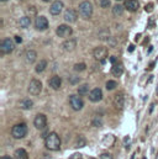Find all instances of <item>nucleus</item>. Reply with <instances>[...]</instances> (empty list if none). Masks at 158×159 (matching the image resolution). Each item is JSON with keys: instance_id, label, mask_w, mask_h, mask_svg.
Masks as SVG:
<instances>
[{"instance_id": "14", "label": "nucleus", "mask_w": 158, "mask_h": 159, "mask_svg": "<svg viewBox=\"0 0 158 159\" xmlns=\"http://www.w3.org/2000/svg\"><path fill=\"white\" fill-rule=\"evenodd\" d=\"M138 7H140L138 0H126V1H125V9H127V10L131 11V12L137 11Z\"/></svg>"}, {"instance_id": "26", "label": "nucleus", "mask_w": 158, "mask_h": 159, "mask_svg": "<svg viewBox=\"0 0 158 159\" xmlns=\"http://www.w3.org/2000/svg\"><path fill=\"white\" fill-rule=\"evenodd\" d=\"M110 37V32H109V30H106V29H104L103 31H100V34H99V39L100 40H108Z\"/></svg>"}, {"instance_id": "35", "label": "nucleus", "mask_w": 158, "mask_h": 159, "mask_svg": "<svg viewBox=\"0 0 158 159\" xmlns=\"http://www.w3.org/2000/svg\"><path fill=\"white\" fill-rule=\"evenodd\" d=\"M69 159H83V157H81V154H80V153H74V154H72V156H71V158Z\"/></svg>"}, {"instance_id": "23", "label": "nucleus", "mask_w": 158, "mask_h": 159, "mask_svg": "<svg viewBox=\"0 0 158 159\" xmlns=\"http://www.w3.org/2000/svg\"><path fill=\"white\" fill-rule=\"evenodd\" d=\"M19 24H20V27H22V29H27V27L31 25V19H30L29 16H24V17L20 19Z\"/></svg>"}, {"instance_id": "3", "label": "nucleus", "mask_w": 158, "mask_h": 159, "mask_svg": "<svg viewBox=\"0 0 158 159\" xmlns=\"http://www.w3.org/2000/svg\"><path fill=\"white\" fill-rule=\"evenodd\" d=\"M93 4L90 1H83L79 4V15L83 19H90L93 15Z\"/></svg>"}, {"instance_id": "31", "label": "nucleus", "mask_w": 158, "mask_h": 159, "mask_svg": "<svg viewBox=\"0 0 158 159\" xmlns=\"http://www.w3.org/2000/svg\"><path fill=\"white\" fill-rule=\"evenodd\" d=\"M106 42L109 43V46H110V47H115V46H116V43H118L116 39H115V37H111V36L106 40Z\"/></svg>"}, {"instance_id": "28", "label": "nucleus", "mask_w": 158, "mask_h": 159, "mask_svg": "<svg viewBox=\"0 0 158 159\" xmlns=\"http://www.w3.org/2000/svg\"><path fill=\"white\" fill-rule=\"evenodd\" d=\"M116 86H118V83H116L115 80H109V81H106V89H108V90H114V89H116Z\"/></svg>"}, {"instance_id": "44", "label": "nucleus", "mask_w": 158, "mask_h": 159, "mask_svg": "<svg viewBox=\"0 0 158 159\" xmlns=\"http://www.w3.org/2000/svg\"><path fill=\"white\" fill-rule=\"evenodd\" d=\"M157 94H158V86H157Z\"/></svg>"}, {"instance_id": "1", "label": "nucleus", "mask_w": 158, "mask_h": 159, "mask_svg": "<svg viewBox=\"0 0 158 159\" xmlns=\"http://www.w3.org/2000/svg\"><path fill=\"white\" fill-rule=\"evenodd\" d=\"M44 146L49 151H58L61 148V138L56 132H51L44 138Z\"/></svg>"}, {"instance_id": "20", "label": "nucleus", "mask_w": 158, "mask_h": 159, "mask_svg": "<svg viewBox=\"0 0 158 159\" xmlns=\"http://www.w3.org/2000/svg\"><path fill=\"white\" fill-rule=\"evenodd\" d=\"M14 158L15 159H29V154H27V152H26L25 149L19 148V149L15 151V153H14Z\"/></svg>"}, {"instance_id": "40", "label": "nucleus", "mask_w": 158, "mask_h": 159, "mask_svg": "<svg viewBox=\"0 0 158 159\" xmlns=\"http://www.w3.org/2000/svg\"><path fill=\"white\" fill-rule=\"evenodd\" d=\"M0 159H15V158H11L9 156H2V157H0Z\"/></svg>"}, {"instance_id": "4", "label": "nucleus", "mask_w": 158, "mask_h": 159, "mask_svg": "<svg viewBox=\"0 0 158 159\" xmlns=\"http://www.w3.org/2000/svg\"><path fill=\"white\" fill-rule=\"evenodd\" d=\"M15 49V41L11 39H4L0 43V52L2 54H10Z\"/></svg>"}, {"instance_id": "41", "label": "nucleus", "mask_w": 158, "mask_h": 159, "mask_svg": "<svg viewBox=\"0 0 158 159\" xmlns=\"http://www.w3.org/2000/svg\"><path fill=\"white\" fill-rule=\"evenodd\" d=\"M133 49H135V46H130V47H128V52H132Z\"/></svg>"}, {"instance_id": "33", "label": "nucleus", "mask_w": 158, "mask_h": 159, "mask_svg": "<svg viewBox=\"0 0 158 159\" xmlns=\"http://www.w3.org/2000/svg\"><path fill=\"white\" fill-rule=\"evenodd\" d=\"M101 125H103V121H101V119H98V117L93 119V126H95V127H100Z\"/></svg>"}, {"instance_id": "5", "label": "nucleus", "mask_w": 158, "mask_h": 159, "mask_svg": "<svg viewBox=\"0 0 158 159\" xmlns=\"http://www.w3.org/2000/svg\"><path fill=\"white\" fill-rule=\"evenodd\" d=\"M93 56L96 61L99 62H105V58L108 57V48L104 46H99L96 48H94L93 51Z\"/></svg>"}, {"instance_id": "32", "label": "nucleus", "mask_w": 158, "mask_h": 159, "mask_svg": "<svg viewBox=\"0 0 158 159\" xmlns=\"http://www.w3.org/2000/svg\"><path fill=\"white\" fill-rule=\"evenodd\" d=\"M78 143L76 144V148H81V147H84L86 143H85V139L84 138H78V141H77Z\"/></svg>"}, {"instance_id": "7", "label": "nucleus", "mask_w": 158, "mask_h": 159, "mask_svg": "<svg viewBox=\"0 0 158 159\" xmlns=\"http://www.w3.org/2000/svg\"><path fill=\"white\" fill-rule=\"evenodd\" d=\"M56 34H57L58 37L67 39V37H69L73 34V30H72V27L69 25H59L56 29Z\"/></svg>"}, {"instance_id": "18", "label": "nucleus", "mask_w": 158, "mask_h": 159, "mask_svg": "<svg viewBox=\"0 0 158 159\" xmlns=\"http://www.w3.org/2000/svg\"><path fill=\"white\" fill-rule=\"evenodd\" d=\"M114 104H115L116 109H118V110H122V109H123V105H125V96H123V94L120 93V94H116V95H115Z\"/></svg>"}, {"instance_id": "42", "label": "nucleus", "mask_w": 158, "mask_h": 159, "mask_svg": "<svg viewBox=\"0 0 158 159\" xmlns=\"http://www.w3.org/2000/svg\"><path fill=\"white\" fill-rule=\"evenodd\" d=\"M42 1H44V2H49V1H52V0H42Z\"/></svg>"}, {"instance_id": "16", "label": "nucleus", "mask_w": 158, "mask_h": 159, "mask_svg": "<svg viewBox=\"0 0 158 159\" xmlns=\"http://www.w3.org/2000/svg\"><path fill=\"white\" fill-rule=\"evenodd\" d=\"M76 47H77V41L76 40H67L62 43V48L66 52H72L76 49Z\"/></svg>"}, {"instance_id": "47", "label": "nucleus", "mask_w": 158, "mask_h": 159, "mask_svg": "<svg viewBox=\"0 0 158 159\" xmlns=\"http://www.w3.org/2000/svg\"><path fill=\"white\" fill-rule=\"evenodd\" d=\"M143 159H146V158H143Z\"/></svg>"}, {"instance_id": "27", "label": "nucleus", "mask_w": 158, "mask_h": 159, "mask_svg": "<svg viewBox=\"0 0 158 159\" xmlns=\"http://www.w3.org/2000/svg\"><path fill=\"white\" fill-rule=\"evenodd\" d=\"M86 69V66H85V63H83V62H80V63H77V64H74V70L76 72H84Z\"/></svg>"}, {"instance_id": "6", "label": "nucleus", "mask_w": 158, "mask_h": 159, "mask_svg": "<svg viewBox=\"0 0 158 159\" xmlns=\"http://www.w3.org/2000/svg\"><path fill=\"white\" fill-rule=\"evenodd\" d=\"M69 104H71L72 109L76 110V111L81 110L83 106H84V101H83V99H81V96L79 94L78 95H71L69 96Z\"/></svg>"}, {"instance_id": "13", "label": "nucleus", "mask_w": 158, "mask_h": 159, "mask_svg": "<svg viewBox=\"0 0 158 159\" xmlns=\"http://www.w3.org/2000/svg\"><path fill=\"white\" fill-rule=\"evenodd\" d=\"M64 20L67 21V22H69V24H73V22H76L77 21V19H78V14L76 12V10H73V9H67L66 10V12H64Z\"/></svg>"}, {"instance_id": "2", "label": "nucleus", "mask_w": 158, "mask_h": 159, "mask_svg": "<svg viewBox=\"0 0 158 159\" xmlns=\"http://www.w3.org/2000/svg\"><path fill=\"white\" fill-rule=\"evenodd\" d=\"M27 132H29V129H27L26 123H17V125L12 126V128H11V136L16 139L24 138L27 134Z\"/></svg>"}, {"instance_id": "8", "label": "nucleus", "mask_w": 158, "mask_h": 159, "mask_svg": "<svg viewBox=\"0 0 158 159\" xmlns=\"http://www.w3.org/2000/svg\"><path fill=\"white\" fill-rule=\"evenodd\" d=\"M42 91V83L37 79H32L29 84V93L34 96H37Z\"/></svg>"}, {"instance_id": "9", "label": "nucleus", "mask_w": 158, "mask_h": 159, "mask_svg": "<svg viewBox=\"0 0 158 159\" xmlns=\"http://www.w3.org/2000/svg\"><path fill=\"white\" fill-rule=\"evenodd\" d=\"M35 27L39 31H44L48 29V20L44 16H37L35 20Z\"/></svg>"}, {"instance_id": "46", "label": "nucleus", "mask_w": 158, "mask_h": 159, "mask_svg": "<svg viewBox=\"0 0 158 159\" xmlns=\"http://www.w3.org/2000/svg\"><path fill=\"white\" fill-rule=\"evenodd\" d=\"M118 1H122V0H118Z\"/></svg>"}, {"instance_id": "24", "label": "nucleus", "mask_w": 158, "mask_h": 159, "mask_svg": "<svg viewBox=\"0 0 158 159\" xmlns=\"http://www.w3.org/2000/svg\"><path fill=\"white\" fill-rule=\"evenodd\" d=\"M123 9H125V6H122V5H120V4H116V5L113 7V14H114L115 16H121V15L123 14Z\"/></svg>"}, {"instance_id": "15", "label": "nucleus", "mask_w": 158, "mask_h": 159, "mask_svg": "<svg viewBox=\"0 0 158 159\" xmlns=\"http://www.w3.org/2000/svg\"><path fill=\"white\" fill-rule=\"evenodd\" d=\"M48 85L49 88H52L53 90H58L62 86V79L58 75H53L51 79L48 80Z\"/></svg>"}, {"instance_id": "12", "label": "nucleus", "mask_w": 158, "mask_h": 159, "mask_svg": "<svg viewBox=\"0 0 158 159\" xmlns=\"http://www.w3.org/2000/svg\"><path fill=\"white\" fill-rule=\"evenodd\" d=\"M63 7H64V4H63L62 1H54V2L51 5V7H49V12H51V15H53V16L59 15V14L62 12Z\"/></svg>"}, {"instance_id": "17", "label": "nucleus", "mask_w": 158, "mask_h": 159, "mask_svg": "<svg viewBox=\"0 0 158 159\" xmlns=\"http://www.w3.org/2000/svg\"><path fill=\"white\" fill-rule=\"evenodd\" d=\"M122 73H123V66H122V63H120V62L115 63L114 67L111 68V74H113L114 77L118 78V77L122 75Z\"/></svg>"}, {"instance_id": "21", "label": "nucleus", "mask_w": 158, "mask_h": 159, "mask_svg": "<svg viewBox=\"0 0 158 159\" xmlns=\"http://www.w3.org/2000/svg\"><path fill=\"white\" fill-rule=\"evenodd\" d=\"M19 106H20V109H22V110H30V109L34 106V102H32L31 100H29V99H25V100L20 101Z\"/></svg>"}, {"instance_id": "10", "label": "nucleus", "mask_w": 158, "mask_h": 159, "mask_svg": "<svg viewBox=\"0 0 158 159\" xmlns=\"http://www.w3.org/2000/svg\"><path fill=\"white\" fill-rule=\"evenodd\" d=\"M34 125H35V127H36L37 129H43V128H46V126H47V117H46L43 114L36 115V117L34 120Z\"/></svg>"}, {"instance_id": "22", "label": "nucleus", "mask_w": 158, "mask_h": 159, "mask_svg": "<svg viewBox=\"0 0 158 159\" xmlns=\"http://www.w3.org/2000/svg\"><path fill=\"white\" fill-rule=\"evenodd\" d=\"M47 68V61H44V59H42V61H40L39 63L36 64V68H35V70H36V73H42V72H44V69Z\"/></svg>"}, {"instance_id": "11", "label": "nucleus", "mask_w": 158, "mask_h": 159, "mask_svg": "<svg viewBox=\"0 0 158 159\" xmlns=\"http://www.w3.org/2000/svg\"><path fill=\"white\" fill-rule=\"evenodd\" d=\"M88 96H89V100H90L91 102H98V101H100V100L103 99V91H101V89L95 88V89H93V90L88 94Z\"/></svg>"}, {"instance_id": "37", "label": "nucleus", "mask_w": 158, "mask_h": 159, "mask_svg": "<svg viewBox=\"0 0 158 159\" xmlns=\"http://www.w3.org/2000/svg\"><path fill=\"white\" fill-rule=\"evenodd\" d=\"M14 41H15V43H21V42H22V39H21L20 36H15Z\"/></svg>"}, {"instance_id": "39", "label": "nucleus", "mask_w": 158, "mask_h": 159, "mask_svg": "<svg viewBox=\"0 0 158 159\" xmlns=\"http://www.w3.org/2000/svg\"><path fill=\"white\" fill-rule=\"evenodd\" d=\"M110 62H111V63H114V64H115V63H118V61H116V58H115V57H111V58H110Z\"/></svg>"}, {"instance_id": "30", "label": "nucleus", "mask_w": 158, "mask_h": 159, "mask_svg": "<svg viewBox=\"0 0 158 159\" xmlns=\"http://www.w3.org/2000/svg\"><path fill=\"white\" fill-rule=\"evenodd\" d=\"M110 4H111V2H110V0H100V1H99V5H100L103 9L109 7V6H110Z\"/></svg>"}, {"instance_id": "38", "label": "nucleus", "mask_w": 158, "mask_h": 159, "mask_svg": "<svg viewBox=\"0 0 158 159\" xmlns=\"http://www.w3.org/2000/svg\"><path fill=\"white\" fill-rule=\"evenodd\" d=\"M127 143L130 144V137H128V136L125 137V146H127Z\"/></svg>"}, {"instance_id": "19", "label": "nucleus", "mask_w": 158, "mask_h": 159, "mask_svg": "<svg viewBox=\"0 0 158 159\" xmlns=\"http://www.w3.org/2000/svg\"><path fill=\"white\" fill-rule=\"evenodd\" d=\"M36 58H37V53H36V51H32V49H30V51H27L26 53H25V61H26V63H34L35 61H36Z\"/></svg>"}, {"instance_id": "36", "label": "nucleus", "mask_w": 158, "mask_h": 159, "mask_svg": "<svg viewBox=\"0 0 158 159\" xmlns=\"http://www.w3.org/2000/svg\"><path fill=\"white\" fill-rule=\"evenodd\" d=\"M145 9H146V11H148V12H151V11L153 10V4H152V2H150V4H147Z\"/></svg>"}, {"instance_id": "45", "label": "nucleus", "mask_w": 158, "mask_h": 159, "mask_svg": "<svg viewBox=\"0 0 158 159\" xmlns=\"http://www.w3.org/2000/svg\"><path fill=\"white\" fill-rule=\"evenodd\" d=\"M89 159H95V158H89Z\"/></svg>"}, {"instance_id": "25", "label": "nucleus", "mask_w": 158, "mask_h": 159, "mask_svg": "<svg viewBox=\"0 0 158 159\" xmlns=\"http://www.w3.org/2000/svg\"><path fill=\"white\" fill-rule=\"evenodd\" d=\"M78 94L80 95V96L89 94V85H88V84H81V85H79Z\"/></svg>"}, {"instance_id": "29", "label": "nucleus", "mask_w": 158, "mask_h": 159, "mask_svg": "<svg viewBox=\"0 0 158 159\" xmlns=\"http://www.w3.org/2000/svg\"><path fill=\"white\" fill-rule=\"evenodd\" d=\"M68 80H69V83H71L72 85H76L77 83L80 81V78H79L78 75H74V74H73V75H71V77L68 78Z\"/></svg>"}, {"instance_id": "43", "label": "nucleus", "mask_w": 158, "mask_h": 159, "mask_svg": "<svg viewBox=\"0 0 158 159\" xmlns=\"http://www.w3.org/2000/svg\"><path fill=\"white\" fill-rule=\"evenodd\" d=\"M0 1H1V2H5V1H7V0H0Z\"/></svg>"}, {"instance_id": "34", "label": "nucleus", "mask_w": 158, "mask_h": 159, "mask_svg": "<svg viewBox=\"0 0 158 159\" xmlns=\"http://www.w3.org/2000/svg\"><path fill=\"white\" fill-rule=\"evenodd\" d=\"M100 159H114V158H113V156L110 153H103L100 156Z\"/></svg>"}]
</instances>
